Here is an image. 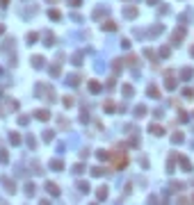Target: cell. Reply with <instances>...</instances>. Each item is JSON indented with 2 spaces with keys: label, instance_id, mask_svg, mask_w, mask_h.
Masks as SVG:
<instances>
[{
  "label": "cell",
  "instance_id": "obj_31",
  "mask_svg": "<svg viewBox=\"0 0 194 205\" xmlns=\"http://www.w3.org/2000/svg\"><path fill=\"white\" fill-rule=\"evenodd\" d=\"M48 16H50L53 21H57V18H60V11H57V9H50V11H48Z\"/></svg>",
  "mask_w": 194,
  "mask_h": 205
},
{
  "label": "cell",
  "instance_id": "obj_22",
  "mask_svg": "<svg viewBox=\"0 0 194 205\" xmlns=\"http://www.w3.org/2000/svg\"><path fill=\"white\" fill-rule=\"evenodd\" d=\"M146 114V107L144 105H137V107H135V116H144Z\"/></svg>",
  "mask_w": 194,
  "mask_h": 205
},
{
  "label": "cell",
  "instance_id": "obj_6",
  "mask_svg": "<svg viewBox=\"0 0 194 205\" xmlns=\"http://www.w3.org/2000/svg\"><path fill=\"white\" fill-rule=\"evenodd\" d=\"M137 14H139L137 7H126V9H123V16H126V18H135Z\"/></svg>",
  "mask_w": 194,
  "mask_h": 205
},
{
  "label": "cell",
  "instance_id": "obj_47",
  "mask_svg": "<svg viewBox=\"0 0 194 205\" xmlns=\"http://www.w3.org/2000/svg\"><path fill=\"white\" fill-rule=\"evenodd\" d=\"M149 2H151V5H155V2H158V0H149Z\"/></svg>",
  "mask_w": 194,
  "mask_h": 205
},
{
  "label": "cell",
  "instance_id": "obj_2",
  "mask_svg": "<svg viewBox=\"0 0 194 205\" xmlns=\"http://www.w3.org/2000/svg\"><path fill=\"white\" fill-rule=\"evenodd\" d=\"M0 185H2L5 189L9 191V194H16V182L9 178V175H2V178H0Z\"/></svg>",
  "mask_w": 194,
  "mask_h": 205
},
{
  "label": "cell",
  "instance_id": "obj_19",
  "mask_svg": "<svg viewBox=\"0 0 194 205\" xmlns=\"http://www.w3.org/2000/svg\"><path fill=\"white\" fill-rule=\"evenodd\" d=\"M50 166L55 169V171H62V169H64V164H62V160H53V162H50Z\"/></svg>",
  "mask_w": 194,
  "mask_h": 205
},
{
  "label": "cell",
  "instance_id": "obj_12",
  "mask_svg": "<svg viewBox=\"0 0 194 205\" xmlns=\"http://www.w3.org/2000/svg\"><path fill=\"white\" fill-rule=\"evenodd\" d=\"M9 141L14 144V146H19L21 144V134L19 132H9Z\"/></svg>",
  "mask_w": 194,
  "mask_h": 205
},
{
  "label": "cell",
  "instance_id": "obj_38",
  "mask_svg": "<svg viewBox=\"0 0 194 205\" xmlns=\"http://www.w3.org/2000/svg\"><path fill=\"white\" fill-rule=\"evenodd\" d=\"M149 205H160V198H158V196H151V198H149Z\"/></svg>",
  "mask_w": 194,
  "mask_h": 205
},
{
  "label": "cell",
  "instance_id": "obj_14",
  "mask_svg": "<svg viewBox=\"0 0 194 205\" xmlns=\"http://www.w3.org/2000/svg\"><path fill=\"white\" fill-rule=\"evenodd\" d=\"M171 141H174V144H183V141H185V137H183V132H174V137H171Z\"/></svg>",
  "mask_w": 194,
  "mask_h": 205
},
{
  "label": "cell",
  "instance_id": "obj_7",
  "mask_svg": "<svg viewBox=\"0 0 194 205\" xmlns=\"http://www.w3.org/2000/svg\"><path fill=\"white\" fill-rule=\"evenodd\" d=\"M149 130H151V132H153V134H155V137H162V134H164V128H162V125H158V123H153V125H151V128H149Z\"/></svg>",
  "mask_w": 194,
  "mask_h": 205
},
{
  "label": "cell",
  "instance_id": "obj_11",
  "mask_svg": "<svg viewBox=\"0 0 194 205\" xmlns=\"http://www.w3.org/2000/svg\"><path fill=\"white\" fill-rule=\"evenodd\" d=\"M96 196H98V201H105V198H108V187H105V185L98 187V194Z\"/></svg>",
  "mask_w": 194,
  "mask_h": 205
},
{
  "label": "cell",
  "instance_id": "obj_41",
  "mask_svg": "<svg viewBox=\"0 0 194 205\" xmlns=\"http://www.w3.org/2000/svg\"><path fill=\"white\" fill-rule=\"evenodd\" d=\"M160 57H169V48H160Z\"/></svg>",
  "mask_w": 194,
  "mask_h": 205
},
{
  "label": "cell",
  "instance_id": "obj_16",
  "mask_svg": "<svg viewBox=\"0 0 194 205\" xmlns=\"http://www.w3.org/2000/svg\"><path fill=\"white\" fill-rule=\"evenodd\" d=\"M89 89H91L94 93H98V91H101V82H96V80H91V82H89Z\"/></svg>",
  "mask_w": 194,
  "mask_h": 205
},
{
  "label": "cell",
  "instance_id": "obj_50",
  "mask_svg": "<svg viewBox=\"0 0 194 205\" xmlns=\"http://www.w3.org/2000/svg\"><path fill=\"white\" fill-rule=\"evenodd\" d=\"M48 2H57V0H48Z\"/></svg>",
  "mask_w": 194,
  "mask_h": 205
},
{
  "label": "cell",
  "instance_id": "obj_32",
  "mask_svg": "<svg viewBox=\"0 0 194 205\" xmlns=\"http://www.w3.org/2000/svg\"><path fill=\"white\" fill-rule=\"evenodd\" d=\"M37 39H39V34H37V32H30V34H27V41H30V43H34Z\"/></svg>",
  "mask_w": 194,
  "mask_h": 205
},
{
  "label": "cell",
  "instance_id": "obj_43",
  "mask_svg": "<svg viewBox=\"0 0 194 205\" xmlns=\"http://www.w3.org/2000/svg\"><path fill=\"white\" fill-rule=\"evenodd\" d=\"M178 205H187V198H178Z\"/></svg>",
  "mask_w": 194,
  "mask_h": 205
},
{
  "label": "cell",
  "instance_id": "obj_33",
  "mask_svg": "<svg viewBox=\"0 0 194 205\" xmlns=\"http://www.w3.org/2000/svg\"><path fill=\"white\" fill-rule=\"evenodd\" d=\"M178 121H180V123H185V121H187V114L183 112V109H178Z\"/></svg>",
  "mask_w": 194,
  "mask_h": 205
},
{
  "label": "cell",
  "instance_id": "obj_44",
  "mask_svg": "<svg viewBox=\"0 0 194 205\" xmlns=\"http://www.w3.org/2000/svg\"><path fill=\"white\" fill-rule=\"evenodd\" d=\"M39 205H50V201H41Z\"/></svg>",
  "mask_w": 194,
  "mask_h": 205
},
{
  "label": "cell",
  "instance_id": "obj_18",
  "mask_svg": "<svg viewBox=\"0 0 194 205\" xmlns=\"http://www.w3.org/2000/svg\"><path fill=\"white\" fill-rule=\"evenodd\" d=\"M180 164H183V169H185V171H192V164H190V160H187V157H183V155H180Z\"/></svg>",
  "mask_w": 194,
  "mask_h": 205
},
{
  "label": "cell",
  "instance_id": "obj_3",
  "mask_svg": "<svg viewBox=\"0 0 194 205\" xmlns=\"http://www.w3.org/2000/svg\"><path fill=\"white\" fill-rule=\"evenodd\" d=\"M183 39H185V30L180 27V30H176V32H174V37H171V43H174V46H178V41H183Z\"/></svg>",
  "mask_w": 194,
  "mask_h": 205
},
{
  "label": "cell",
  "instance_id": "obj_34",
  "mask_svg": "<svg viewBox=\"0 0 194 205\" xmlns=\"http://www.w3.org/2000/svg\"><path fill=\"white\" fill-rule=\"evenodd\" d=\"M183 187H185L183 182H171V189H174V191H180Z\"/></svg>",
  "mask_w": 194,
  "mask_h": 205
},
{
  "label": "cell",
  "instance_id": "obj_37",
  "mask_svg": "<svg viewBox=\"0 0 194 205\" xmlns=\"http://www.w3.org/2000/svg\"><path fill=\"white\" fill-rule=\"evenodd\" d=\"M135 62H137V57H135V55H130V57L126 59V64H128V66H135Z\"/></svg>",
  "mask_w": 194,
  "mask_h": 205
},
{
  "label": "cell",
  "instance_id": "obj_48",
  "mask_svg": "<svg viewBox=\"0 0 194 205\" xmlns=\"http://www.w3.org/2000/svg\"><path fill=\"white\" fill-rule=\"evenodd\" d=\"M190 52H192V57H194V46H192V50H190Z\"/></svg>",
  "mask_w": 194,
  "mask_h": 205
},
{
  "label": "cell",
  "instance_id": "obj_26",
  "mask_svg": "<svg viewBox=\"0 0 194 205\" xmlns=\"http://www.w3.org/2000/svg\"><path fill=\"white\" fill-rule=\"evenodd\" d=\"M103 14H108V9H103V7H98L96 11H94V18H101Z\"/></svg>",
  "mask_w": 194,
  "mask_h": 205
},
{
  "label": "cell",
  "instance_id": "obj_36",
  "mask_svg": "<svg viewBox=\"0 0 194 205\" xmlns=\"http://www.w3.org/2000/svg\"><path fill=\"white\" fill-rule=\"evenodd\" d=\"M82 171H85V166H82V164H75V166H73V173H82Z\"/></svg>",
  "mask_w": 194,
  "mask_h": 205
},
{
  "label": "cell",
  "instance_id": "obj_35",
  "mask_svg": "<svg viewBox=\"0 0 194 205\" xmlns=\"http://www.w3.org/2000/svg\"><path fill=\"white\" fill-rule=\"evenodd\" d=\"M123 93H126V96H133V87L130 84H123Z\"/></svg>",
  "mask_w": 194,
  "mask_h": 205
},
{
  "label": "cell",
  "instance_id": "obj_42",
  "mask_svg": "<svg viewBox=\"0 0 194 205\" xmlns=\"http://www.w3.org/2000/svg\"><path fill=\"white\" fill-rule=\"evenodd\" d=\"M27 146H30V148H34V146H37V141H34L32 137H27Z\"/></svg>",
  "mask_w": 194,
  "mask_h": 205
},
{
  "label": "cell",
  "instance_id": "obj_28",
  "mask_svg": "<svg viewBox=\"0 0 194 205\" xmlns=\"http://www.w3.org/2000/svg\"><path fill=\"white\" fill-rule=\"evenodd\" d=\"M0 162H2V164H7V162H9V155H7V150H0Z\"/></svg>",
  "mask_w": 194,
  "mask_h": 205
},
{
  "label": "cell",
  "instance_id": "obj_8",
  "mask_svg": "<svg viewBox=\"0 0 194 205\" xmlns=\"http://www.w3.org/2000/svg\"><path fill=\"white\" fill-rule=\"evenodd\" d=\"M101 27H103V30H108V32H114V30H116V23H114V21H105Z\"/></svg>",
  "mask_w": 194,
  "mask_h": 205
},
{
  "label": "cell",
  "instance_id": "obj_1",
  "mask_svg": "<svg viewBox=\"0 0 194 205\" xmlns=\"http://www.w3.org/2000/svg\"><path fill=\"white\" fill-rule=\"evenodd\" d=\"M110 157L114 160V169H123L128 164V155L126 153H116V150H110Z\"/></svg>",
  "mask_w": 194,
  "mask_h": 205
},
{
  "label": "cell",
  "instance_id": "obj_45",
  "mask_svg": "<svg viewBox=\"0 0 194 205\" xmlns=\"http://www.w3.org/2000/svg\"><path fill=\"white\" fill-rule=\"evenodd\" d=\"M9 2V0H0V5H7Z\"/></svg>",
  "mask_w": 194,
  "mask_h": 205
},
{
  "label": "cell",
  "instance_id": "obj_13",
  "mask_svg": "<svg viewBox=\"0 0 194 205\" xmlns=\"http://www.w3.org/2000/svg\"><path fill=\"white\" fill-rule=\"evenodd\" d=\"M149 96H151V98H160V89H158L155 84H151V87H149Z\"/></svg>",
  "mask_w": 194,
  "mask_h": 205
},
{
  "label": "cell",
  "instance_id": "obj_51",
  "mask_svg": "<svg viewBox=\"0 0 194 205\" xmlns=\"http://www.w3.org/2000/svg\"><path fill=\"white\" fill-rule=\"evenodd\" d=\"M91 205H98V203H91Z\"/></svg>",
  "mask_w": 194,
  "mask_h": 205
},
{
  "label": "cell",
  "instance_id": "obj_46",
  "mask_svg": "<svg viewBox=\"0 0 194 205\" xmlns=\"http://www.w3.org/2000/svg\"><path fill=\"white\" fill-rule=\"evenodd\" d=\"M2 32H5V25H0V34H2Z\"/></svg>",
  "mask_w": 194,
  "mask_h": 205
},
{
  "label": "cell",
  "instance_id": "obj_5",
  "mask_svg": "<svg viewBox=\"0 0 194 205\" xmlns=\"http://www.w3.org/2000/svg\"><path fill=\"white\" fill-rule=\"evenodd\" d=\"M34 116H37L39 121H48V119H50V112H48V109H37Z\"/></svg>",
  "mask_w": 194,
  "mask_h": 205
},
{
  "label": "cell",
  "instance_id": "obj_9",
  "mask_svg": "<svg viewBox=\"0 0 194 205\" xmlns=\"http://www.w3.org/2000/svg\"><path fill=\"white\" fill-rule=\"evenodd\" d=\"M164 87H167V89H176V80H174L171 73H167V82H164Z\"/></svg>",
  "mask_w": 194,
  "mask_h": 205
},
{
  "label": "cell",
  "instance_id": "obj_21",
  "mask_svg": "<svg viewBox=\"0 0 194 205\" xmlns=\"http://www.w3.org/2000/svg\"><path fill=\"white\" fill-rule=\"evenodd\" d=\"M64 105H66V107H73V105H75V98H73V96H64Z\"/></svg>",
  "mask_w": 194,
  "mask_h": 205
},
{
  "label": "cell",
  "instance_id": "obj_24",
  "mask_svg": "<svg viewBox=\"0 0 194 205\" xmlns=\"http://www.w3.org/2000/svg\"><path fill=\"white\" fill-rule=\"evenodd\" d=\"M44 46H48V48H50V46H55V37H53V34H46V43Z\"/></svg>",
  "mask_w": 194,
  "mask_h": 205
},
{
  "label": "cell",
  "instance_id": "obj_40",
  "mask_svg": "<svg viewBox=\"0 0 194 205\" xmlns=\"http://www.w3.org/2000/svg\"><path fill=\"white\" fill-rule=\"evenodd\" d=\"M183 96H185V98H192L194 91H192V89H183Z\"/></svg>",
  "mask_w": 194,
  "mask_h": 205
},
{
  "label": "cell",
  "instance_id": "obj_23",
  "mask_svg": "<svg viewBox=\"0 0 194 205\" xmlns=\"http://www.w3.org/2000/svg\"><path fill=\"white\" fill-rule=\"evenodd\" d=\"M53 139H55V132H53V130H46V132H44V141H53Z\"/></svg>",
  "mask_w": 194,
  "mask_h": 205
},
{
  "label": "cell",
  "instance_id": "obj_39",
  "mask_svg": "<svg viewBox=\"0 0 194 205\" xmlns=\"http://www.w3.org/2000/svg\"><path fill=\"white\" fill-rule=\"evenodd\" d=\"M50 75H60V64H55V66L50 68Z\"/></svg>",
  "mask_w": 194,
  "mask_h": 205
},
{
  "label": "cell",
  "instance_id": "obj_25",
  "mask_svg": "<svg viewBox=\"0 0 194 205\" xmlns=\"http://www.w3.org/2000/svg\"><path fill=\"white\" fill-rule=\"evenodd\" d=\"M103 173H105V171H103L101 166H94V169H91V175H96V178H101Z\"/></svg>",
  "mask_w": 194,
  "mask_h": 205
},
{
  "label": "cell",
  "instance_id": "obj_49",
  "mask_svg": "<svg viewBox=\"0 0 194 205\" xmlns=\"http://www.w3.org/2000/svg\"><path fill=\"white\" fill-rule=\"evenodd\" d=\"M0 205H7V203H5V201H0Z\"/></svg>",
  "mask_w": 194,
  "mask_h": 205
},
{
  "label": "cell",
  "instance_id": "obj_10",
  "mask_svg": "<svg viewBox=\"0 0 194 205\" xmlns=\"http://www.w3.org/2000/svg\"><path fill=\"white\" fill-rule=\"evenodd\" d=\"M32 66H34V68H41V66H44V57H41V55H34V57H32Z\"/></svg>",
  "mask_w": 194,
  "mask_h": 205
},
{
  "label": "cell",
  "instance_id": "obj_4",
  "mask_svg": "<svg viewBox=\"0 0 194 205\" xmlns=\"http://www.w3.org/2000/svg\"><path fill=\"white\" fill-rule=\"evenodd\" d=\"M46 191L53 194V196H60V187H57L55 182H46Z\"/></svg>",
  "mask_w": 194,
  "mask_h": 205
},
{
  "label": "cell",
  "instance_id": "obj_30",
  "mask_svg": "<svg viewBox=\"0 0 194 205\" xmlns=\"http://www.w3.org/2000/svg\"><path fill=\"white\" fill-rule=\"evenodd\" d=\"M66 82H71L73 87H75V84H80V75H71V78H69Z\"/></svg>",
  "mask_w": 194,
  "mask_h": 205
},
{
  "label": "cell",
  "instance_id": "obj_15",
  "mask_svg": "<svg viewBox=\"0 0 194 205\" xmlns=\"http://www.w3.org/2000/svg\"><path fill=\"white\" fill-rule=\"evenodd\" d=\"M192 75H194V71H192V68H183V71H180V78H183V80H190Z\"/></svg>",
  "mask_w": 194,
  "mask_h": 205
},
{
  "label": "cell",
  "instance_id": "obj_20",
  "mask_svg": "<svg viewBox=\"0 0 194 205\" xmlns=\"http://www.w3.org/2000/svg\"><path fill=\"white\" fill-rule=\"evenodd\" d=\"M34 191H37V187H34L32 182H27V185H25V194H27V196H34Z\"/></svg>",
  "mask_w": 194,
  "mask_h": 205
},
{
  "label": "cell",
  "instance_id": "obj_27",
  "mask_svg": "<svg viewBox=\"0 0 194 205\" xmlns=\"http://www.w3.org/2000/svg\"><path fill=\"white\" fill-rule=\"evenodd\" d=\"M98 160H110V150H98Z\"/></svg>",
  "mask_w": 194,
  "mask_h": 205
},
{
  "label": "cell",
  "instance_id": "obj_17",
  "mask_svg": "<svg viewBox=\"0 0 194 205\" xmlns=\"http://www.w3.org/2000/svg\"><path fill=\"white\" fill-rule=\"evenodd\" d=\"M78 189L82 191V194H87V191H89V182H85V180H80V182H78Z\"/></svg>",
  "mask_w": 194,
  "mask_h": 205
},
{
  "label": "cell",
  "instance_id": "obj_29",
  "mask_svg": "<svg viewBox=\"0 0 194 205\" xmlns=\"http://www.w3.org/2000/svg\"><path fill=\"white\" fill-rule=\"evenodd\" d=\"M73 64H75V66L82 64V52H75V55H73Z\"/></svg>",
  "mask_w": 194,
  "mask_h": 205
}]
</instances>
